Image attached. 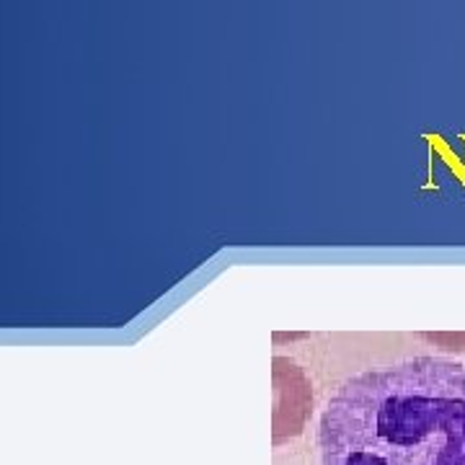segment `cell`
<instances>
[{
    "label": "cell",
    "instance_id": "obj_1",
    "mask_svg": "<svg viewBox=\"0 0 465 465\" xmlns=\"http://www.w3.org/2000/svg\"><path fill=\"white\" fill-rule=\"evenodd\" d=\"M321 465H465V365L411 357L344 381L318 424Z\"/></svg>",
    "mask_w": 465,
    "mask_h": 465
},
{
    "label": "cell",
    "instance_id": "obj_2",
    "mask_svg": "<svg viewBox=\"0 0 465 465\" xmlns=\"http://www.w3.org/2000/svg\"><path fill=\"white\" fill-rule=\"evenodd\" d=\"M274 442L280 445L302 432V424L311 414V382L295 362L274 357Z\"/></svg>",
    "mask_w": 465,
    "mask_h": 465
}]
</instances>
